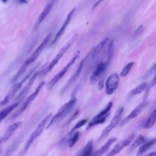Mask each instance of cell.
Instances as JSON below:
<instances>
[{
    "label": "cell",
    "instance_id": "obj_1",
    "mask_svg": "<svg viewBox=\"0 0 156 156\" xmlns=\"http://www.w3.org/2000/svg\"><path fill=\"white\" fill-rule=\"evenodd\" d=\"M76 96L73 94L70 99L60 107L57 114L55 115L54 116H52L51 119L48 122V124L46 128L48 129L54 123L57 121H59L60 120H62L65 117H66L73 110V109L74 108V107L76 105Z\"/></svg>",
    "mask_w": 156,
    "mask_h": 156
},
{
    "label": "cell",
    "instance_id": "obj_2",
    "mask_svg": "<svg viewBox=\"0 0 156 156\" xmlns=\"http://www.w3.org/2000/svg\"><path fill=\"white\" fill-rule=\"evenodd\" d=\"M78 38V35L74 34L65 44L64 46L59 50V51L58 52V53L57 54V55L55 56V57L52 59V60L49 63V64L48 65V66L46 68H44V69H43L41 71V74L44 75L45 74H46L47 73H48L49 71H50L59 62V60L62 58V57L64 55V54L66 53V52L69 49V48L77 41Z\"/></svg>",
    "mask_w": 156,
    "mask_h": 156
},
{
    "label": "cell",
    "instance_id": "obj_3",
    "mask_svg": "<svg viewBox=\"0 0 156 156\" xmlns=\"http://www.w3.org/2000/svg\"><path fill=\"white\" fill-rule=\"evenodd\" d=\"M52 116V115L51 113L49 115H48L47 116H46L41 122L38 125V126L37 127V128L35 129V130L32 133V134L30 135L29 139L27 140L26 145L24 146V148L23 149V150L21 151V153L20 154L21 155H23L27 151L28 149L30 148V146L32 145V144L33 143V142L35 140V139H37L40 135L41 133L43 132L44 129L45 128V127L46 126L47 124L49 122L50 119H51Z\"/></svg>",
    "mask_w": 156,
    "mask_h": 156
},
{
    "label": "cell",
    "instance_id": "obj_4",
    "mask_svg": "<svg viewBox=\"0 0 156 156\" xmlns=\"http://www.w3.org/2000/svg\"><path fill=\"white\" fill-rule=\"evenodd\" d=\"M80 53V51H77L74 53V56L72 57V58H71V60L66 64V65L60 71H59L57 74H55L53 77V78L48 82V83L46 85V90L50 91L54 88V87L57 84V83L63 77V76L67 73V71L69 70V69L73 66V65L75 61L79 57Z\"/></svg>",
    "mask_w": 156,
    "mask_h": 156
},
{
    "label": "cell",
    "instance_id": "obj_5",
    "mask_svg": "<svg viewBox=\"0 0 156 156\" xmlns=\"http://www.w3.org/2000/svg\"><path fill=\"white\" fill-rule=\"evenodd\" d=\"M110 62V60L105 59L104 60H101L97 63L90 77V83L91 85L95 84L101 79V77L105 73Z\"/></svg>",
    "mask_w": 156,
    "mask_h": 156
},
{
    "label": "cell",
    "instance_id": "obj_6",
    "mask_svg": "<svg viewBox=\"0 0 156 156\" xmlns=\"http://www.w3.org/2000/svg\"><path fill=\"white\" fill-rule=\"evenodd\" d=\"M124 112V108L123 107H120L119 108L117 111L116 112L115 115L112 119L110 122L108 124V125L103 130L101 135L99 137V138L97 140V142H99L100 141L102 140L104 138H105L109 133L110 132L114 129L115 128L117 125L119 123L122 113Z\"/></svg>",
    "mask_w": 156,
    "mask_h": 156
},
{
    "label": "cell",
    "instance_id": "obj_7",
    "mask_svg": "<svg viewBox=\"0 0 156 156\" xmlns=\"http://www.w3.org/2000/svg\"><path fill=\"white\" fill-rule=\"evenodd\" d=\"M37 68V66L36 67H34L33 68L30 73H29L27 74V75L24 77V79H23L21 82H18V83H16L15 84H14L12 87L9 90V91L7 92L6 96L4 97V98L0 102V106H2V105H4L5 104H7V103H9L11 100L14 97V96L16 94V93L21 89L23 84L24 82H26V80L29 78V76L32 74L34 73V70Z\"/></svg>",
    "mask_w": 156,
    "mask_h": 156
},
{
    "label": "cell",
    "instance_id": "obj_8",
    "mask_svg": "<svg viewBox=\"0 0 156 156\" xmlns=\"http://www.w3.org/2000/svg\"><path fill=\"white\" fill-rule=\"evenodd\" d=\"M119 76L116 73L111 74L105 82V93L108 95L112 94L118 87Z\"/></svg>",
    "mask_w": 156,
    "mask_h": 156
},
{
    "label": "cell",
    "instance_id": "obj_9",
    "mask_svg": "<svg viewBox=\"0 0 156 156\" xmlns=\"http://www.w3.org/2000/svg\"><path fill=\"white\" fill-rule=\"evenodd\" d=\"M148 104V102L146 100V99L141 102L139 105H138L129 114L126 118L121 122V126H123L126 124H127L128 122H129L130 120H132L133 118H135L137 117L140 113L142 112V111L145 108V107L147 106Z\"/></svg>",
    "mask_w": 156,
    "mask_h": 156
},
{
    "label": "cell",
    "instance_id": "obj_10",
    "mask_svg": "<svg viewBox=\"0 0 156 156\" xmlns=\"http://www.w3.org/2000/svg\"><path fill=\"white\" fill-rule=\"evenodd\" d=\"M88 58V55H87L85 58H83L82 60V61L80 62V63L79 64L77 68H76V69L75 70V71L74 72V73L73 74L71 77L69 78V79L67 82V83L65 85V86L63 88V89L62 90V94H63V93H65V92L66 91V90L70 87V86L73 84V83L75 81V80L78 77V76H79V74H80V73H81V71L82 70L83 66L84 63H85V62L87 60Z\"/></svg>",
    "mask_w": 156,
    "mask_h": 156
},
{
    "label": "cell",
    "instance_id": "obj_11",
    "mask_svg": "<svg viewBox=\"0 0 156 156\" xmlns=\"http://www.w3.org/2000/svg\"><path fill=\"white\" fill-rule=\"evenodd\" d=\"M135 133H132L127 138L118 143L115 146V147L111 150V151L109 152V153L107 155L112 156L119 153L124 147L127 146L132 141V140L135 138Z\"/></svg>",
    "mask_w": 156,
    "mask_h": 156
},
{
    "label": "cell",
    "instance_id": "obj_12",
    "mask_svg": "<svg viewBox=\"0 0 156 156\" xmlns=\"http://www.w3.org/2000/svg\"><path fill=\"white\" fill-rule=\"evenodd\" d=\"M51 37V34H49L43 40V41L41 42V43L40 44V46L35 49V51H34V52L32 54V55L26 60L27 64L29 65L30 64H31L32 62H35V60L38 57V56L40 55V54H41V52L43 51V50L45 48V47L46 46V45L48 44L49 41L50 40Z\"/></svg>",
    "mask_w": 156,
    "mask_h": 156
},
{
    "label": "cell",
    "instance_id": "obj_13",
    "mask_svg": "<svg viewBox=\"0 0 156 156\" xmlns=\"http://www.w3.org/2000/svg\"><path fill=\"white\" fill-rule=\"evenodd\" d=\"M45 84V82H40L38 85L37 86V87L36 88L35 90L27 98V99L26 100V101L24 102V103L23 104V106L21 107L20 110H19L18 112H17L16 114H15V116L16 115H19L20 113H22L23 111H24L28 107L29 105L31 104V102L36 98V97L38 96V94H39L40 91H41L42 87H43V85Z\"/></svg>",
    "mask_w": 156,
    "mask_h": 156
},
{
    "label": "cell",
    "instance_id": "obj_14",
    "mask_svg": "<svg viewBox=\"0 0 156 156\" xmlns=\"http://www.w3.org/2000/svg\"><path fill=\"white\" fill-rule=\"evenodd\" d=\"M55 0H51L48 3V4L46 5V7L43 10V11L41 13L40 15L39 16V17L37 20V21H36V22H35V23L34 24V29H37L40 26L41 23L43 21V20L47 17V16L49 15V13H50L51 10H52V7L54 6V5L55 4Z\"/></svg>",
    "mask_w": 156,
    "mask_h": 156
},
{
    "label": "cell",
    "instance_id": "obj_15",
    "mask_svg": "<svg viewBox=\"0 0 156 156\" xmlns=\"http://www.w3.org/2000/svg\"><path fill=\"white\" fill-rule=\"evenodd\" d=\"M75 10H76L75 8L73 9L69 12V13L68 14V15H67V16H66V18L65 21L63 22V23L62 27H60V29L58 30V31L57 33L56 34V35H55V38H54V40H53L52 42V44H54V43L58 40V38L62 36V35L63 34L64 31L65 30V29H66V27L68 26V25L69 24V23H70V21H71V20L73 16V15H74V12H75Z\"/></svg>",
    "mask_w": 156,
    "mask_h": 156
},
{
    "label": "cell",
    "instance_id": "obj_16",
    "mask_svg": "<svg viewBox=\"0 0 156 156\" xmlns=\"http://www.w3.org/2000/svg\"><path fill=\"white\" fill-rule=\"evenodd\" d=\"M110 41V38L108 37L104 38L103 40H102L92 51L88 55V58H91V59H93L96 58L99 54L102 51L105 46L108 43V42Z\"/></svg>",
    "mask_w": 156,
    "mask_h": 156
},
{
    "label": "cell",
    "instance_id": "obj_17",
    "mask_svg": "<svg viewBox=\"0 0 156 156\" xmlns=\"http://www.w3.org/2000/svg\"><path fill=\"white\" fill-rule=\"evenodd\" d=\"M21 125V122H15L12 125H10V126H9L7 129L5 130L2 137L1 138V140L2 142L6 141L12 135V133L18 129L19 128Z\"/></svg>",
    "mask_w": 156,
    "mask_h": 156
},
{
    "label": "cell",
    "instance_id": "obj_18",
    "mask_svg": "<svg viewBox=\"0 0 156 156\" xmlns=\"http://www.w3.org/2000/svg\"><path fill=\"white\" fill-rule=\"evenodd\" d=\"M41 72V70L36 71V72H34V74H32V76L30 77L28 83H27V85L25 86V87L24 88V89L21 91V93L19 94V95L17 96V98H21V97H23L24 96V94H25V93H26V92L29 90V89L30 88V87L32 86V85L33 84V83H34L37 77L38 76V74H40Z\"/></svg>",
    "mask_w": 156,
    "mask_h": 156
},
{
    "label": "cell",
    "instance_id": "obj_19",
    "mask_svg": "<svg viewBox=\"0 0 156 156\" xmlns=\"http://www.w3.org/2000/svg\"><path fill=\"white\" fill-rule=\"evenodd\" d=\"M117 140V138H110V140H108L100 149H98L94 153V155H103L104 154H105L108 149H109V147H110V146L114 143Z\"/></svg>",
    "mask_w": 156,
    "mask_h": 156
},
{
    "label": "cell",
    "instance_id": "obj_20",
    "mask_svg": "<svg viewBox=\"0 0 156 156\" xmlns=\"http://www.w3.org/2000/svg\"><path fill=\"white\" fill-rule=\"evenodd\" d=\"M93 140H89L77 155L80 156H87V155H91L93 150Z\"/></svg>",
    "mask_w": 156,
    "mask_h": 156
},
{
    "label": "cell",
    "instance_id": "obj_21",
    "mask_svg": "<svg viewBox=\"0 0 156 156\" xmlns=\"http://www.w3.org/2000/svg\"><path fill=\"white\" fill-rule=\"evenodd\" d=\"M155 144H156V137L152 140H150L147 142H144V144L143 143V144L139 147V149L136 155H141L144 154L152 145H154Z\"/></svg>",
    "mask_w": 156,
    "mask_h": 156
},
{
    "label": "cell",
    "instance_id": "obj_22",
    "mask_svg": "<svg viewBox=\"0 0 156 156\" xmlns=\"http://www.w3.org/2000/svg\"><path fill=\"white\" fill-rule=\"evenodd\" d=\"M18 102H15L12 104V105L7 107L6 108H4L0 112V122L6 118V116L13 110L15 108H16L18 105Z\"/></svg>",
    "mask_w": 156,
    "mask_h": 156
},
{
    "label": "cell",
    "instance_id": "obj_23",
    "mask_svg": "<svg viewBox=\"0 0 156 156\" xmlns=\"http://www.w3.org/2000/svg\"><path fill=\"white\" fill-rule=\"evenodd\" d=\"M147 88V83L146 82L141 83V84L136 86L135 88H134L130 93V96L133 97L134 96H136L137 94H141L144 91L146 90Z\"/></svg>",
    "mask_w": 156,
    "mask_h": 156
},
{
    "label": "cell",
    "instance_id": "obj_24",
    "mask_svg": "<svg viewBox=\"0 0 156 156\" xmlns=\"http://www.w3.org/2000/svg\"><path fill=\"white\" fill-rule=\"evenodd\" d=\"M29 65L27 63V61L25 60L24 62V63H23V65L21 66L20 68L18 69V71H17V73H16V74L14 76V77H13L12 80V82L14 83L15 82L16 80H18L19 78H20V77L24 73V72L26 71L27 67Z\"/></svg>",
    "mask_w": 156,
    "mask_h": 156
},
{
    "label": "cell",
    "instance_id": "obj_25",
    "mask_svg": "<svg viewBox=\"0 0 156 156\" xmlns=\"http://www.w3.org/2000/svg\"><path fill=\"white\" fill-rule=\"evenodd\" d=\"M155 122H156V110H154L148 117L145 123L144 127L146 129H150L155 124Z\"/></svg>",
    "mask_w": 156,
    "mask_h": 156
},
{
    "label": "cell",
    "instance_id": "obj_26",
    "mask_svg": "<svg viewBox=\"0 0 156 156\" xmlns=\"http://www.w3.org/2000/svg\"><path fill=\"white\" fill-rule=\"evenodd\" d=\"M109 116V114L104 116H102L101 118H97V119H93L92 121L91 122H89V124H88L87 126V129H90V127H93L94 126H96L98 124H103L106 119L107 118V117Z\"/></svg>",
    "mask_w": 156,
    "mask_h": 156
},
{
    "label": "cell",
    "instance_id": "obj_27",
    "mask_svg": "<svg viewBox=\"0 0 156 156\" xmlns=\"http://www.w3.org/2000/svg\"><path fill=\"white\" fill-rule=\"evenodd\" d=\"M112 105H113L112 102H109L108 103V104L107 105V106L102 111H101L94 118H93V119L99 118H101L102 116H104L109 114V112L112 107Z\"/></svg>",
    "mask_w": 156,
    "mask_h": 156
},
{
    "label": "cell",
    "instance_id": "obj_28",
    "mask_svg": "<svg viewBox=\"0 0 156 156\" xmlns=\"http://www.w3.org/2000/svg\"><path fill=\"white\" fill-rule=\"evenodd\" d=\"M144 142H145V138H144V136H143V135H139L134 140V141L132 144L131 147H130V149L133 150V149L137 148L138 147H139L140 146L143 144Z\"/></svg>",
    "mask_w": 156,
    "mask_h": 156
},
{
    "label": "cell",
    "instance_id": "obj_29",
    "mask_svg": "<svg viewBox=\"0 0 156 156\" xmlns=\"http://www.w3.org/2000/svg\"><path fill=\"white\" fill-rule=\"evenodd\" d=\"M79 135H80V133L79 132H76L71 135V136L69 138L68 143L69 147H73L74 145L77 143V141L79 140Z\"/></svg>",
    "mask_w": 156,
    "mask_h": 156
},
{
    "label": "cell",
    "instance_id": "obj_30",
    "mask_svg": "<svg viewBox=\"0 0 156 156\" xmlns=\"http://www.w3.org/2000/svg\"><path fill=\"white\" fill-rule=\"evenodd\" d=\"M134 65V62H129L122 69V71H121L120 74H119V76L120 77H124L126 76H127L129 71H130L132 67L133 66V65Z\"/></svg>",
    "mask_w": 156,
    "mask_h": 156
},
{
    "label": "cell",
    "instance_id": "obj_31",
    "mask_svg": "<svg viewBox=\"0 0 156 156\" xmlns=\"http://www.w3.org/2000/svg\"><path fill=\"white\" fill-rule=\"evenodd\" d=\"M87 120L86 119H82L80 121H79V122H77L76 123V124H75V126L72 128V129L69 132V133H68V135L71 136V135L74 132H75L76 130H77L78 129L82 127L83 126H84L85 124V123L87 122Z\"/></svg>",
    "mask_w": 156,
    "mask_h": 156
},
{
    "label": "cell",
    "instance_id": "obj_32",
    "mask_svg": "<svg viewBox=\"0 0 156 156\" xmlns=\"http://www.w3.org/2000/svg\"><path fill=\"white\" fill-rule=\"evenodd\" d=\"M143 25H140V26H138V27L136 29V30H135V32H134L133 35V39L135 40V38H136L143 32Z\"/></svg>",
    "mask_w": 156,
    "mask_h": 156
},
{
    "label": "cell",
    "instance_id": "obj_33",
    "mask_svg": "<svg viewBox=\"0 0 156 156\" xmlns=\"http://www.w3.org/2000/svg\"><path fill=\"white\" fill-rule=\"evenodd\" d=\"M104 88V80L103 79L102 80H99V83L98 85V90H102V88Z\"/></svg>",
    "mask_w": 156,
    "mask_h": 156
},
{
    "label": "cell",
    "instance_id": "obj_34",
    "mask_svg": "<svg viewBox=\"0 0 156 156\" xmlns=\"http://www.w3.org/2000/svg\"><path fill=\"white\" fill-rule=\"evenodd\" d=\"M78 113H79V110H76V112H75V113L73 114V115L72 116L71 118V119H69V120L68 121L67 124L69 123V122H71L72 120H73V119H74V118H75L77 116V114H78Z\"/></svg>",
    "mask_w": 156,
    "mask_h": 156
},
{
    "label": "cell",
    "instance_id": "obj_35",
    "mask_svg": "<svg viewBox=\"0 0 156 156\" xmlns=\"http://www.w3.org/2000/svg\"><path fill=\"white\" fill-rule=\"evenodd\" d=\"M155 85H156V74H155L154 77L152 79V80L151 82V87H153Z\"/></svg>",
    "mask_w": 156,
    "mask_h": 156
},
{
    "label": "cell",
    "instance_id": "obj_36",
    "mask_svg": "<svg viewBox=\"0 0 156 156\" xmlns=\"http://www.w3.org/2000/svg\"><path fill=\"white\" fill-rule=\"evenodd\" d=\"M105 1V0H99V1H98L94 4V5H93V9L94 10V9H95V8H96V7H97V6H98L100 3H101V2H102V1Z\"/></svg>",
    "mask_w": 156,
    "mask_h": 156
},
{
    "label": "cell",
    "instance_id": "obj_37",
    "mask_svg": "<svg viewBox=\"0 0 156 156\" xmlns=\"http://www.w3.org/2000/svg\"><path fill=\"white\" fill-rule=\"evenodd\" d=\"M18 2L20 4H27L28 0H18Z\"/></svg>",
    "mask_w": 156,
    "mask_h": 156
},
{
    "label": "cell",
    "instance_id": "obj_38",
    "mask_svg": "<svg viewBox=\"0 0 156 156\" xmlns=\"http://www.w3.org/2000/svg\"><path fill=\"white\" fill-rule=\"evenodd\" d=\"M147 155L156 156V151H154V152H150V153H148Z\"/></svg>",
    "mask_w": 156,
    "mask_h": 156
},
{
    "label": "cell",
    "instance_id": "obj_39",
    "mask_svg": "<svg viewBox=\"0 0 156 156\" xmlns=\"http://www.w3.org/2000/svg\"><path fill=\"white\" fill-rule=\"evenodd\" d=\"M2 2H4V3H6L7 2V0H1Z\"/></svg>",
    "mask_w": 156,
    "mask_h": 156
}]
</instances>
